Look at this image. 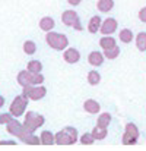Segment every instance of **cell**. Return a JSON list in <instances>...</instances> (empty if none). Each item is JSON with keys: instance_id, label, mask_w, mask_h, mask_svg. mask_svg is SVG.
I'll return each mask as SVG.
<instances>
[{"instance_id": "obj_3", "label": "cell", "mask_w": 146, "mask_h": 151, "mask_svg": "<svg viewBox=\"0 0 146 151\" xmlns=\"http://www.w3.org/2000/svg\"><path fill=\"white\" fill-rule=\"evenodd\" d=\"M46 43L56 51H63L69 47V38L64 34L56 31H48L46 34Z\"/></svg>"}, {"instance_id": "obj_8", "label": "cell", "mask_w": 146, "mask_h": 151, "mask_svg": "<svg viewBox=\"0 0 146 151\" xmlns=\"http://www.w3.org/2000/svg\"><path fill=\"white\" fill-rule=\"evenodd\" d=\"M6 131H7V134H10V135H13V137H16V138H19V139H22L26 134H29V131L24 126V123H21V122L18 120V117H13V119L6 125Z\"/></svg>"}, {"instance_id": "obj_22", "label": "cell", "mask_w": 146, "mask_h": 151, "mask_svg": "<svg viewBox=\"0 0 146 151\" xmlns=\"http://www.w3.org/2000/svg\"><path fill=\"white\" fill-rule=\"evenodd\" d=\"M104 56H105V59H108V60L117 59V57L120 56V47H118V46H114V47H111V49L104 50Z\"/></svg>"}, {"instance_id": "obj_27", "label": "cell", "mask_w": 146, "mask_h": 151, "mask_svg": "<svg viewBox=\"0 0 146 151\" xmlns=\"http://www.w3.org/2000/svg\"><path fill=\"white\" fill-rule=\"evenodd\" d=\"M79 141H80L82 145H92V144L95 142V138L92 137L91 132H85V134H82V135L79 137Z\"/></svg>"}, {"instance_id": "obj_34", "label": "cell", "mask_w": 146, "mask_h": 151, "mask_svg": "<svg viewBox=\"0 0 146 151\" xmlns=\"http://www.w3.org/2000/svg\"><path fill=\"white\" fill-rule=\"evenodd\" d=\"M3 106H4V97H3V96H0V109H1Z\"/></svg>"}, {"instance_id": "obj_26", "label": "cell", "mask_w": 146, "mask_h": 151, "mask_svg": "<svg viewBox=\"0 0 146 151\" xmlns=\"http://www.w3.org/2000/svg\"><path fill=\"white\" fill-rule=\"evenodd\" d=\"M88 82H89V85H98L101 82V73L98 70H89L88 72Z\"/></svg>"}, {"instance_id": "obj_23", "label": "cell", "mask_w": 146, "mask_h": 151, "mask_svg": "<svg viewBox=\"0 0 146 151\" xmlns=\"http://www.w3.org/2000/svg\"><path fill=\"white\" fill-rule=\"evenodd\" d=\"M136 47L139 51H146V32H139L136 35Z\"/></svg>"}, {"instance_id": "obj_17", "label": "cell", "mask_w": 146, "mask_h": 151, "mask_svg": "<svg viewBox=\"0 0 146 151\" xmlns=\"http://www.w3.org/2000/svg\"><path fill=\"white\" fill-rule=\"evenodd\" d=\"M118 37H120V41H121V43H124V44L132 43V41H133V38H135V35H133L132 29H129V28L121 29V31H120V34H118Z\"/></svg>"}, {"instance_id": "obj_13", "label": "cell", "mask_w": 146, "mask_h": 151, "mask_svg": "<svg viewBox=\"0 0 146 151\" xmlns=\"http://www.w3.org/2000/svg\"><path fill=\"white\" fill-rule=\"evenodd\" d=\"M38 25H40V29H43L44 32H48V31H53V29H54L56 22H54V19H53L51 16H44V18L40 19Z\"/></svg>"}, {"instance_id": "obj_6", "label": "cell", "mask_w": 146, "mask_h": 151, "mask_svg": "<svg viewBox=\"0 0 146 151\" xmlns=\"http://www.w3.org/2000/svg\"><path fill=\"white\" fill-rule=\"evenodd\" d=\"M29 100L26 97H24L22 94L21 96H16L12 103H10V107H9V111L15 116V117H19V116H24L25 114V110H26V106H28Z\"/></svg>"}, {"instance_id": "obj_14", "label": "cell", "mask_w": 146, "mask_h": 151, "mask_svg": "<svg viewBox=\"0 0 146 151\" xmlns=\"http://www.w3.org/2000/svg\"><path fill=\"white\" fill-rule=\"evenodd\" d=\"M101 24H102V19H101V16H92L91 19H89V22H88V31L91 32V34H97L98 31H99V28H101Z\"/></svg>"}, {"instance_id": "obj_25", "label": "cell", "mask_w": 146, "mask_h": 151, "mask_svg": "<svg viewBox=\"0 0 146 151\" xmlns=\"http://www.w3.org/2000/svg\"><path fill=\"white\" fill-rule=\"evenodd\" d=\"M26 69L31 70V72L40 73V72H43V63L40 60H29L28 65H26Z\"/></svg>"}, {"instance_id": "obj_31", "label": "cell", "mask_w": 146, "mask_h": 151, "mask_svg": "<svg viewBox=\"0 0 146 151\" xmlns=\"http://www.w3.org/2000/svg\"><path fill=\"white\" fill-rule=\"evenodd\" d=\"M137 16H139V19H140L142 22L146 24V7H142V9L139 10V15H137Z\"/></svg>"}, {"instance_id": "obj_2", "label": "cell", "mask_w": 146, "mask_h": 151, "mask_svg": "<svg viewBox=\"0 0 146 151\" xmlns=\"http://www.w3.org/2000/svg\"><path fill=\"white\" fill-rule=\"evenodd\" d=\"M16 81L21 87H26V85H41L44 84V75L40 72V73H35V72H31L28 69H24L18 73L16 76Z\"/></svg>"}, {"instance_id": "obj_21", "label": "cell", "mask_w": 146, "mask_h": 151, "mask_svg": "<svg viewBox=\"0 0 146 151\" xmlns=\"http://www.w3.org/2000/svg\"><path fill=\"white\" fill-rule=\"evenodd\" d=\"M92 137L97 139V141H99V139H104L105 137H107V134H108V131H107V128H102V126H99V125H97L94 129H92Z\"/></svg>"}, {"instance_id": "obj_4", "label": "cell", "mask_w": 146, "mask_h": 151, "mask_svg": "<svg viewBox=\"0 0 146 151\" xmlns=\"http://www.w3.org/2000/svg\"><path fill=\"white\" fill-rule=\"evenodd\" d=\"M25 120H24V126L29 131V132H35L38 128H41L46 123V117L37 111H26L24 114Z\"/></svg>"}, {"instance_id": "obj_32", "label": "cell", "mask_w": 146, "mask_h": 151, "mask_svg": "<svg viewBox=\"0 0 146 151\" xmlns=\"http://www.w3.org/2000/svg\"><path fill=\"white\" fill-rule=\"evenodd\" d=\"M67 3L72 4V6H79L82 3V0H67Z\"/></svg>"}, {"instance_id": "obj_15", "label": "cell", "mask_w": 146, "mask_h": 151, "mask_svg": "<svg viewBox=\"0 0 146 151\" xmlns=\"http://www.w3.org/2000/svg\"><path fill=\"white\" fill-rule=\"evenodd\" d=\"M99 46H101L102 50H107V49H111V47L117 46V40L113 35H102L101 40H99Z\"/></svg>"}, {"instance_id": "obj_33", "label": "cell", "mask_w": 146, "mask_h": 151, "mask_svg": "<svg viewBox=\"0 0 146 151\" xmlns=\"http://www.w3.org/2000/svg\"><path fill=\"white\" fill-rule=\"evenodd\" d=\"M15 141H0V145H15Z\"/></svg>"}, {"instance_id": "obj_20", "label": "cell", "mask_w": 146, "mask_h": 151, "mask_svg": "<svg viewBox=\"0 0 146 151\" xmlns=\"http://www.w3.org/2000/svg\"><path fill=\"white\" fill-rule=\"evenodd\" d=\"M111 120H113V116H111L108 111H107V113H101V114L98 116L97 125L102 126V128H108L110 123H111Z\"/></svg>"}, {"instance_id": "obj_29", "label": "cell", "mask_w": 146, "mask_h": 151, "mask_svg": "<svg viewBox=\"0 0 146 151\" xmlns=\"http://www.w3.org/2000/svg\"><path fill=\"white\" fill-rule=\"evenodd\" d=\"M124 131L126 132H129L130 135H133L135 138H139L140 137V132H139V129H137V126L135 125V123H126V126H124Z\"/></svg>"}, {"instance_id": "obj_7", "label": "cell", "mask_w": 146, "mask_h": 151, "mask_svg": "<svg viewBox=\"0 0 146 151\" xmlns=\"http://www.w3.org/2000/svg\"><path fill=\"white\" fill-rule=\"evenodd\" d=\"M61 21L66 27H72L73 29L76 31H82L83 27L80 24V19H79V15L76 10H64L61 13Z\"/></svg>"}, {"instance_id": "obj_16", "label": "cell", "mask_w": 146, "mask_h": 151, "mask_svg": "<svg viewBox=\"0 0 146 151\" xmlns=\"http://www.w3.org/2000/svg\"><path fill=\"white\" fill-rule=\"evenodd\" d=\"M97 7L99 12L107 13V12L113 10V7H114V0H98Z\"/></svg>"}, {"instance_id": "obj_28", "label": "cell", "mask_w": 146, "mask_h": 151, "mask_svg": "<svg viewBox=\"0 0 146 151\" xmlns=\"http://www.w3.org/2000/svg\"><path fill=\"white\" fill-rule=\"evenodd\" d=\"M121 142H123V145H135V144H137V138H135L133 135H130L129 132L124 131L123 138H121Z\"/></svg>"}, {"instance_id": "obj_9", "label": "cell", "mask_w": 146, "mask_h": 151, "mask_svg": "<svg viewBox=\"0 0 146 151\" xmlns=\"http://www.w3.org/2000/svg\"><path fill=\"white\" fill-rule=\"evenodd\" d=\"M117 27H118L117 19H114V18H107V19L102 21L101 28H99V32H101L102 35H111V34H114V32L117 31Z\"/></svg>"}, {"instance_id": "obj_1", "label": "cell", "mask_w": 146, "mask_h": 151, "mask_svg": "<svg viewBox=\"0 0 146 151\" xmlns=\"http://www.w3.org/2000/svg\"><path fill=\"white\" fill-rule=\"evenodd\" d=\"M79 141L78 129L73 126H64L61 131L54 134V142L57 145H73Z\"/></svg>"}, {"instance_id": "obj_5", "label": "cell", "mask_w": 146, "mask_h": 151, "mask_svg": "<svg viewBox=\"0 0 146 151\" xmlns=\"http://www.w3.org/2000/svg\"><path fill=\"white\" fill-rule=\"evenodd\" d=\"M22 96L32 101L43 100L47 96V88L43 84L41 85H26V87H22Z\"/></svg>"}, {"instance_id": "obj_30", "label": "cell", "mask_w": 146, "mask_h": 151, "mask_svg": "<svg viewBox=\"0 0 146 151\" xmlns=\"http://www.w3.org/2000/svg\"><path fill=\"white\" fill-rule=\"evenodd\" d=\"M15 116L9 111V113H0V125H7Z\"/></svg>"}, {"instance_id": "obj_19", "label": "cell", "mask_w": 146, "mask_h": 151, "mask_svg": "<svg viewBox=\"0 0 146 151\" xmlns=\"http://www.w3.org/2000/svg\"><path fill=\"white\" fill-rule=\"evenodd\" d=\"M40 139H41L43 145H53V144H56L54 142V134L50 132V131H43L41 135H40Z\"/></svg>"}, {"instance_id": "obj_24", "label": "cell", "mask_w": 146, "mask_h": 151, "mask_svg": "<svg viewBox=\"0 0 146 151\" xmlns=\"http://www.w3.org/2000/svg\"><path fill=\"white\" fill-rule=\"evenodd\" d=\"M24 53L25 54H28V56H32V54H35V51H37V44L32 41V40H26L25 43H24Z\"/></svg>"}, {"instance_id": "obj_10", "label": "cell", "mask_w": 146, "mask_h": 151, "mask_svg": "<svg viewBox=\"0 0 146 151\" xmlns=\"http://www.w3.org/2000/svg\"><path fill=\"white\" fill-rule=\"evenodd\" d=\"M63 59L66 63L69 65H75L80 60V51L78 49H73V47H67L63 50Z\"/></svg>"}, {"instance_id": "obj_11", "label": "cell", "mask_w": 146, "mask_h": 151, "mask_svg": "<svg viewBox=\"0 0 146 151\" xmlns=\"http://www.w3.org/2000/svg\"><path fill=\"white\" fill-rule=\"evenodd\" d=\"M104 60H105V56H104V53H101V51L94 50L88 54V62H89V65L94 66V68L101 66V65L104 63Z\"/></svg>"}, {"instance_id": "obj_12", "label": "cell", "mask_w": 146, "mask_h": 151, "mask_svg": "<svg viewBox=\"0 0 146 151\" xmlns=\"http://www.w3.org/2000/svg\"><path fill=\"white\" fill-rule=\"evenodd\" d=\"M83 110L89 114H98L101 111V104L94 99H88L83 103Z\"/></svg>"}, {"instance_id": "obj_18", "label": "cell", "mask_w": 146, "mask_h": 151, "mask_svg": "<svg viewBox=\"0 0 146 151\" xmlns=\"http://www.w3.org/2000/svg\"><path fill=\"white\" fill-rule=\"evenodd\" d=\"M21 141L25 142V144H28V145H40V144H41V139L35 135V132H29V134H26Z\"/></svg>"}]
</instances>
